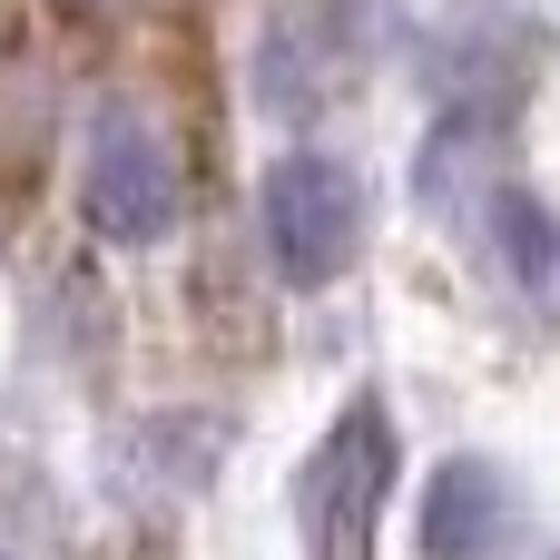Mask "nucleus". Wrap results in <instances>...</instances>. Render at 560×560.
Returning a JSON list of instances; mask_svg holds the SVG:
<instances>
[{
	"instance_id": "f257e3e1",
	"label": "nucleus",
	"mask_w": 560,
	"mask_h": 560,
	"mask_svg": "<svg viewBox=\"0 0 560 560\" xmlns=\"http://www.w3.org/2000/svg\"><path fill=\"white\" fill-rule=\"evenodd\" d=\"M384 492H394V423H384V404H354V413L315 443V463H305V482H295L305 551L315 560H374V512H384Z\"/></svg>"
},
{
	"instance_id": "7ed1b4c3",
	"label": "nucleus",
	"mask_w": 560,
	"mask_h": 560,
	"mask_svg": "<svg viewBox=\"0 0 560 560\" xmlns=\"http://www.w3.org/2000/svg\"><path fill=\"white\" fill-rule=\"evenodd\" d=\"M79 217H89L108 246H148V236L177 226V158H167V138H158L138 108H108V118L89 128Z\"/></svg>"
},
{
	"instance_id": "f03ea898",
	"label": "nucleus",
	"mask_w": 560,
	"mask_h": 560,
	"mask_svg": "<svg viewBox=\"0 0 560 560\" xmlns=\"http://www.w3.org/2000/svg\"><path fill=\"white\" fill-rule=\"evenodd\" d=\"M266 256H276V276L285 285H335V266L354 256V236H364V187H354V167H335V158H276L266 167Z\"/></svg>"
},
{
	"instance_id": "39448f33",
	"label": "nucleus",
	"mask_w": 560,
	"mask_h": 560,
	"mask_svg": "<svg viewBox=\"0 0 560 560\" xmlns=\"http://www.w3.org/2000/svg\"><path fill=\"white\" fill-rule=\"evenodd\" d=\"M502 512H512V492H502L492 463H443L433 492H423V551L433 560H482L502 541Z\"/></svg>"
},
{
	"instance_id": "20e7f679",
	"label": "nucleus",
	"mask_w": 560,
	"mask_h": 560,
	"mask_svg": "<svg viewBox=\"0 0 560 560\" xmlns=\"http://www.w3.org/2000/svg\"><path fill=\"white\" fill-rule=\"evenodd\" d=\"M354 20H364V10H285V20L266 30V49H256V98H266V108H285V118L325 108V98L364 69Z\"/></svg>"
}]
</instances>
